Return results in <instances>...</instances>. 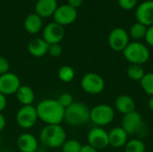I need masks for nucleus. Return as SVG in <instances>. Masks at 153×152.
I'll use <instances>...</instances> for the list:
<instances>
[{
  "instance_id": "obj_15",
  "label": "nucleus",
  "mask_w": 153,
  "mask_h": 152,
  "mask_svg": "<svg viewBox=\"0 0 153 152\" xmlns=\"http://www.w3.org/2000/svg\"><path fill=\"white\" fill-rule=\"evenodd\" d=\"M17 148L21 152H36L38 151L39 142L37 138L30 133H23L17 138Z\"/></svg>"
},
{
  "instance_id": "obj_22",
  "label": "nucleus",
  "mask_w": 153,
  "mask_h": 152,
  "mask_svg": "<svg viewBox=\"0 0 153 152\" xmlns=\"http://www.w3.org/2000/svg\"><path fill=\"white\" fill-rule=\"evenodd\" d=\"M147 29H148V27L136 22L131 26L128 33H129V36L131 38H133L135 41H139L140 39H143L145 38Z\"/></svg>"
},
{
  "instance_id": "obj_32",
  "label": "nucleus",
  "mask_w": 153,
  "mask_h": 152,
  "mask_svg": "<svg viewBox=\"0 0 153 152\" xmlns=\"http://www.w3.org/2000/svg\"><path fill=\"white\" fill-rule=\"evenodd\" d=\"M144 39H145L147 44L153 47V25L148 27L147 32H146V35H145Z\"/></svg>"
},
{
  "instance_id": "obj_13",
  "label": "nucleus",
  "mask_w": 153,
  "mask_h": 152,
  "mask_svg": "<svg viewBox=\"0 0 153 152\" xmlns=\"http://www.w3.org/2000/svg\"><path fill=\"white\" fill-rule=\"evenodd\" d=\"M42 36L48 45L59 44L65 37V28L55 22H50L43 29Z\"/></svg>"
},
{
  "instance_id": "obj_18",
  "label": "nucleus",
  "mask_w": 153,
  "mask_h": 152,
  "mask_svg": "<svg viewBox=\"0 0 153 152\" xmlns=\"http://www.w3.org/2000/svg\"><path fill=\"white\" fill-rule=\"evenodd\" d=\"M115 108L119 113H121L125 116V115H127L129 113L135 111L136 106H135V102L132 97L126 95V94H122V95H119L116 99Z\"/></svg>"
},
{
  "instance_id": "obj_30",
  "label": "nucleus",
  "mask_w": 153,
  "mask_h": 152,
  "mask_svg": "<svg viewBox=\"0 0 153 152\" xmlns=\"http://www.w3.org/2000/svg\"><path fill=\"white\" fill-rule=\"evenodd\" d=\"M119 6L124 10H132L137 6L138 0H117Z\"/></svg>"
},
{
  "instance_id": "obj_16",
  "label": "nucleus",
  "mask_w": 153,
  "mask_h": 152,
  "mask_svg": "<svg viewBox=\"0 0 153 152\" xmlns=\"http://www.w3.org/2000/svg\"><path fill=\"white\" fill-rule=\"evenodd\" d=\"M57 7V0H38L35 4V13L41 18L53 16Z\"/></svg>"
},
{
  "instance_id": "obj_38",
  "label": "nucleus",
  "mask_w": 153,
  "mask_h": 152,
  "mask_svg": "<svg viewBox=\"0 0 153 152\" xmlns=\"http://www.w3.org/2000/svg\"><path fill=\"white\" fill-rule=\"evenodd\" d=\"M1 142H2V138H1V135H0V144H1Z\"/></svg>"
},
{
  "instance_id": "obj_37",
  "label": "nucleus",
  "mask_w": 153,
  "mask_h": 152,
  "mask_svg": "<svg viewBox=\"0 0 153 152\" xmlns=\"http://www.w3.org/2000/svg\"><path fill=\"white\" fill-rule=\"evenodd\" d=\"M148 108L149 109L153 112V96H152L150 99H149V101H148Z\"/></svg>"
},
{
  "instance_id": "obj_17",
  "label": "nucleus",
  "mask_w": 153,
  "mask_h": 152,
  "mask_svg": "<svg viewBox=\"0 0 153 152\" xmlns=\"http://www.w3.org/2000/svg\"><path fill=\"white\" fill-rule=\"evenodd\" d=\"M108 142L113 148L124 147L128 142V134L122 127H115L108 132Z\"/></svg>"
},
{
  "instance_id": "obj_6",
  "label": "nucleus",
  "mask_w": 153,
  "mask_h": 152,
  "mask_svg": "<svg viewBox=\"0 0 153 152\" xmlns=\"http://www.w3.org/2000/svg\"><path fill=\"white\" fill-rule=\"evenodd\" d=\"M81 88L82 90L91 95L100 94L105 89V81L96 73H87L81 79Z\"/></svg>"
},
{
  "instance_id": "obj_19",
  "label": "nucleus",
  "mask_w": 153,
  "mask_h": 152,
  "mask_svg": "<svg viewBox=\"0 0 153 152\" xmlns=\"http://www.w3.org/2000/svg\"><path fill=\"white\" fill-rule=\"evenodd\" d=\"M48 47L49 45L42 38H36L29 42L28 51L34 57H42L48 54Z\"/></svg>"
},
{
  "instance_id": "obj_11",
  "label": "nucleus",
  "mask_w": 153,
  "mask_h": 152,
  "mask_svg": "<svg viewBox=\"0 0 153 152\" xmlns=\"http://www.w3.org/2000/svg\"><path fill=\"white\" fill-rule=\"evenodd\" d=\"M77 9L70 6L69 4L58 5L53 14L54 22L64 26L72 24L77 18Z\"/></svg>"
},
{
  "instance_id": "obj_33",
  "label": "nucleus",
  "mask_w": 153,
  "mask_h": 152,
  "mask_svg": "<svg viewBox=\"0 0 153 152\" xmlns=\"http://www.w3.org/2000/svg\"><path fill=\"white\" fill-rule=\"evenodd\" d=\"M6 106H7L6 96H4V94L0 93V113H2L5 109Z\"/></svg>"
},
{
  "instance_id": "obj_21",
  "label": "nucleus",
  "mask_w": 153,
  "mask_h": 152,
  "mask_svg": "<svg viewBox=\"0 0 153 152\" xmlns=\"http://www.w3.org/2000/svg\"><path fill=\"white\" fill-rule=\"evenodd\" d=\"M43 26V21L37 13H30L24 20V28L27 32L30 34H36L41 30Z\"/></svg>"
},
{
  "instance_id": "obj_35",
  "label": "nucleus",
  "mask_w": 153,
  "mask_h": 152,
  "mask_svg": "<svg viewBox=\"0 0 153 152\" xmlns=\"http://www.w3.org/2000/svg\"><path fill=\"white\" fill-rule=\"evenodd\" d=\"M80 152H98V151L94 149L93 147H91V145L86 144V145H82Z\"/></svg>"
},
{
  "instance_id": "obj_8",
  "label": "nucleus",
  "mask_w": 153,
  "mask_h": 152,
  "mask_svg": "<svg viewBox=\"0 0 153 152\" xmlns=\"http://www.w3.org/2000/svg\"><path fill=\"white\" fill-rule=\"evenodd\" d=\"M121 127L126 132L128 135L137 134L144 127L143 118L142 115L135 110L123 116Z\"/></svg>"
},
{
  "instance_id": "obj_23",
  "label": "nucleus",
  "mask_w": 153,
  "mask_h": 152,
  "mask_svg": "<svg viewBox=\"0 0 153 152\" xmlns=\"http://www.w3.org/2000/svg\"><path fill=\"white\" fill-rule=\"evenodd\" d=\"M126 73L129 79L135 82H140L145 75L143 67L139 65H130L127 68Z\"/></svg>"
},
{
  "instance_id": "obj_12",
  "label": "nucleus",
  "mask_w": 153,
  "mask_h": 152,
  "mask_svg": "<svg viewBox=\"0 0 153 152\" xmlns=\"http://www.w3.org/2000/svg\"><path fill=\"white\" fill-rule=\"evenodd\" d=\"M22 85L20 78L13 73H6L0 75V93L10 96L16 93Z\"/></svg>"
},
{
  "instance_id": "obj_4",
  "label": "nucleus",
  "mask_w": 153,
  "mask_h": 152,
  "mask_svg": "<svg viewBox=\"0 0 153 152\" xmlns=\"http://www.w3.org/2000/svg\"><path fill=\"white\" fill-rule=\"evenodd\" d=\"M123 55L131 65H142L148 62L150 58V51L147 46L140 41L130 42L124 49Z\"/></svg>"
},
{
  "instance_id": "obj_39",
  "label": "nucleus",
  "mask_w": 153,
  "mask_h": 152,
  "mask_svg": "<svg viewBox=\"0 0 153 152\" xmlns=\"http://www.w3.org/2000/svg\"><path fill=\"white\" fill-rule=\"evenodd\" d=\"M36 152H39V151H36Z\"/></svg>"
},
{
  "instance_id": "obj_28",
  "label": "nucleus",
  "mask_w": 153,
  "mask_h": 152,
  "mask_svg": "<svg viewBox=\"0 0 153 152\" xmlns=\"http://www.w3.org/2000/svg\"><path fill=\"white\" fill-rule=\"evenodd\" d=\"M57 101H58V103H59L65 109L66 108H68L69 106H71V105L74 102V97H73L70 93H68V92L62 93V94L58 97Z\"/></svg>"
},
{
  "instance_id": "obj_14",
  "label": "nucleus",
  "mask_w": 153,
  "mask_h": 152,
  "mask_svg": "<svg viewBox=\"0 0 153 152\" xmlns=\"http://www.w3.org/2000/svg\"><path fill=\"white\" fill-rule=\"evenodd\" d=\"M135 18L138 22L150 27L153 25V0L141 3L135 11Z\"/></svg>"
},
{
  "instance_id": "obj_27",
  "label": "nucleus",
  "mask_w": 153,
  "mask_h": 152,
  "mask_svg": "<svg viewBox=\"0 0 153 152\" xmlns=\"http://www.w3.org/2000/svg\"><path fill=\"white\" fill-rule=\"evenodd\" d=\"M82 145V143L74 139L66 140L62 145V152H80Z\"/></svg>"
},
{
  "instance_id": "obj_3",
  "label": "nucleus",
  "mask_w": 153,
  "mask_h": 152,
  "mask_svg": "<svg viewBox=\"0 0 153 152\" xmlns=\"http://www.w3.org/2000/svg\"><path fill=\"white\" fill-rule=\"evenodd\" d=\"M90 108L82 102L74 101L65 109L64 121L71 126H81L90 121Z\"/></svg>"
},
{
  "instance_id": "obj_20",
  "label": "nucleus",
  "mask_w": 153,
  "mask_h": 152,
  "mask_svg": "<svg viewBox=\"0 0 153 152\" xmlns=\"http://www.w3.org/2000/svg\"><path fill=\"white\" fill-rule=\"evenodd\" d=\"M16 99L22 106L32 105L35 100V92L28 85H21L15 93Z\"/></svg>"
},
{
  "instance_id": "obj_31",
  "label": "nucleus",
  "mask_w": 153,
  "mask_h": 152,
  "mask_svg": "<svg viewBox=\"0 0 153 152\" xmlns=\"http://www.w3.org/2000/svg\"><path fill=\"white\" fill-rule=\"evenodd\" d=\"M9 69H10V64L7 58L0 56V75H3L8 73Z\"/></svg>"
},
{
  "instance_id": "obj_24",
  "label": "nucleus",
  "mask_w": 153,
  "mask_h": 152,
  "mask_svg": "<svg viewBox=\"0 0 153 152\" xmlns=\"http://www.w3.org/2000/svg\"><path fill=\"white\" fill-rule=\"evenodd\" d=\"M57 75L61 82L65 83H68L74 79L75 73L74 70L70 65H63L59 68Z\"/></svg>"
},
{
  "instance_id": "obj_29",
  "label": "nucleus",
  "mask_w": 153,
  "mask_h": 152,
  "mask_svg": "<svg viewBox=\"0 0 153 152\" xmlns=\"http://www.w3.org/2000/svg\"><path fill=\"white\" fill-rule=\"evenodd\" d=\"M63 53V48L60 44H52L48 47V54H49L52 57H59Z\"/></svg>"
},
{
  "instance_id": "obj_2",
  "label": "nucleus",
  "mask_w": 153,
  "mask_h": 152,
  "mask_svg": "<svg viewBox=\"0 0 153 152\" xmlns=\"http://www.w3.org/2000/svg\"><path fill=\"white\" fill-rule=\"evenodd\" d=\"M39 141L47 148H61L66 141V133L61 125H47L39 133Z\"/></svg>"
},
{
  "instance_id": "obj_10",
  "label": "nucleus",
  "mask_w": 153,
  "mask_h": 152,
  "mask_svg": "<svg viewBox=\"0 0 153 152\" xmlns=\"http://www.w3.org/2000/svg\"><path fill=\"white\" fill-rule=\"evenodd\" d=\"M87 141L88 144L97 151L106 149L109 145L108 133L102 127L96 126L90 130V132L88 133Z\"/></svg>"
},
{
  "instance_id": "obj_1",
  "label": "nucleus",
  "mask_w": 153,
  "mask_h": 152,
  "mask_svg": "<svg viewBox=\"0 0 153 152\" xmlns=\"http://www.w3.org/2000/svg\"><path fill=\"white\" fill-rule=\"evenodd\" d=\"M38 117L47 125H61L65 118V108L57 99H46L36 106Z\"/></svg>"
},
{
  "instance_id": "obj_26",
  "label": "nucleus",
  "mask_w": 153,
  "mask_h": 152,
  "mask_svg": "<svg viewBox=\"0 0 153 152\" xmlns=\"http://www.w3.org/2000/svg\"><path fill=\"white\" fill-rule=\"evenodd\" d=\"M143 91L149 96H153V73H147L140 81Z\"/></svg>"
},
{
  "instance_id": "obj_7",
  "label": "nucleus",
  "mask_w": 153,
  "mask_h": 152,
  "mask_svg": "<svg viewBox=\"0 0 153 152\" xmlns=\"http://www.w3.org/2000/svg\"><path fill=\"white\" fill-rule=\"evenodd\" d=\"M39 117L36 107L22 106L16 114V123L22 129H30L38 122Z\"/></svg>"
},
{
  "instance_id": "obj_36",
  "label": "nucleus",
  "mask_w": 153,
  "mask_h": 152,
  "mask_svg": "<svg viewBox=\"0 0 153 152\" xmlns=\"http://www.w3.org/2000/svg\"><path fill=\"white\" fill-rule=\"evenodd\" d=\"M5 125H6V120H5V117H4V116L2 113H0V133L4 129Z\"/></svg>"
},
{
  "instance_id": "obj_34",
  "label": "nucleus",
  "mask_w": 153,
  "mask_h": 152,
  "mask_svg": "<svg viewBox=\"0 0 153 152\" xmlns=\"http://www.w3.org/2000/svg\"><path fill=\"white\" fill-rule=\"evenodd\" d=\"M83 3V0H67V4H69L70 6L77 9L78 7H80Z\"/></svg>"
},
{
  "instance_id": "obj_5",
  "label": "nucleus",
  "mask_w": 153,
  "mask_h": 152,
  "mask_svg": "<svg viewBox=\"0 0 153 152\" xmlns=\"http://www.w3.org/2000/svg\"><path fill=\"white\" fill-rule=\"evenodd\" d=\"M115 118L114 108L107 104H100L90 110V120L99 127L109 125Z\"/></svg>"
},
{
  "instance_id": "obj_25",
  "label": "nucleus",
  "mask_w": 153,
  "mask_h": 152,
  "mask_svg": "<svg viewBox=\"0 0 153 152\" xmlns=\"http://www.w3.org/2000/svg\"><path fill=\"white\" fill-rule=\"evenodd\" d=\"M126 152H145L146 146L140 139H132L125 145Z\"/></svg>"
},
{
  "instance_id": "obj_9",
  "label": "nucleus",
  "mask_w": 153,
  "mask_h": 152,
  "mask_svg": "<svg viewBox=\"0 0 153 152\" xmlns=\"http://www.w3.org/2000/svg\"><path fill=\"white\" fill-rule=\"evenodd\" d=\"M129 33L123 28H115L108 35V45L116 52H123L130 43Z\"/></svg>"
}]
</instances>
